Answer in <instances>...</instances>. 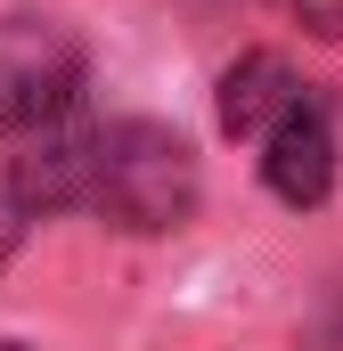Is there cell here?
I'll return each mask as SVG.
<instances>
[{
    "label": "cell",
    "mask_w": 343,
    "mask_h": 351,
    "mask_svg": "<svg viewBox=\"0 0 343 351\" xmlns=\"http://www.w3.org/2000/svg\"><path fill=\"white\" fill-rule=\"evenodd\" d=\"M90 213L131 237H164L196 213V156L164 123H90Z\"/></svg>",
    "instance_id": "obj_1"
},
{
    "label": "cell",
    "mask_w": 343,
    "mask_h": 351,
    "mask_svg": "<svg viewBox=\"0 0 343 351\" xmlns=\"http://www.w3.org/2000/svg\"><path fill=\"white\" fill-rule=\"evenodd\" d=\"M82 98V49L49 16H0V131L33 139Z\"/></svg>",
    "instance_id": "obj_2"
},
{
    "label": "cell",
    "mask_w": 343,
    "mask_h": 351,
    "mask_svg": "<svg viewBox=\"0 0 343 351\" xmlns=\"http://www.w3.org/2000/svg\"><path fill=\"white\" fill-rule=\"evenodd\" d=\"M254 147H261V180H270L278 204H319L335 188V131H327L319 98H303L294 114H278Z\"/></svg>",
    "instance_id": "obj_3"
},
{
    "label": "cell",
    "mask_w": 343,
    "mask_h": 351,
    "mask_svg": "<svg viewBox=\"0 0 343 351\" xmlns=\"http://www.w3.org/2000/svg\"><path fill=\"white\" fill-rule=\"evenodd\" d=\"M311 98V82L278 58V49H254V58H237L229 74H221V131L229 139H261L278 114H294Z\"/></svg>",
    "instance_id": "obj_4"
},
{
    "label": "cell",
    "mask_w": 343,
    "mask_h": 351,
    "mask_svg": "<svg viewBox=\"0 0 343 351\" xmlns=\"http://www.w3.org/2000/svg\"><path fill=\"white\" fill-rule=\"evenodd\" d=\"M286 8H294L319 41H343V0H286Z\"/></svg>",
    "instance_id": "obj_5"
},
{
    "label": "cell",
    "mask_w": 343,
    "mask_h": 351,
    "mask_svg": "<svg viewBox=\"0 0 343 351\" xmlns=\"http://www.w3.org/2000/svg\"><path fill=\"white\" fill-rule=\"evenodd\" d=\"M8 245H16V204L0 196V262H8Z\"/></svg>",
    "instance_id": "obj_6"
}]
</instances>
